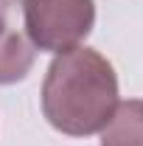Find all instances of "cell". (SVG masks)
I'll list each match as a JSON object with an SVG mask.
<instances>
[{
	"instance_id": "obj_1",
	"label": "cell",
	"mask_w": 143,
	"mask_h": 146,
	"mask_svg": "<svg viewBox=\"0 0 143 146\" xmlns=\"http://www.w3.org/2000/svg\"><path fill=\"white\" fill-rule=\"evenodd\" d=\"M118 107L115 68L93 48L56 54L42 82V115L62 135L87 138L107 127Z\"/></svg>"
},
{
	"instance_id": "obj_2",
	"label": "cell",
	"mask_w": 143,
	"mask_h": 146,
	"mask_svg": "<svg viewBox=\"0 0 143 146\" xmlns=\"http://www.w3.org/2000/svg\"><path fill=\"white\" fill-rule=\"evenodd\" d=\"M20 11L34 48L51 54L79 48L95 23L93 0H20Z\"/></svg>"
},
{
	"instance_id": "obj_3",
	"label": "cell",
	"mask_w": 143,
	"mask_h": 146,
	"mask_svg": "<svg viewBox=\"0 0 143 146\" xmlns=\"http://www.w3.org/2000/svg\"><path fill=\"white\" fill-rule=\"evenodd\" d=\"M36 48L25 34L17 0H0V84L23 82L34 68Z\"/></svg>"
},
{
	"instance_id": "obj_4",
	"label": "cell",
	"mask_w": 143,
	"mask_h": 146,
	"mask_svg": "<svg viewBox=\"0 0 143 146\" xmlns=\"http://www.w3.org/2000/svg\"><path fill=\"white\" fill-rule=\"evenodd\" d=\"M101 146H143V101L129 98L118 107L101 129Z\"/></svg>"
}]
</instances>
